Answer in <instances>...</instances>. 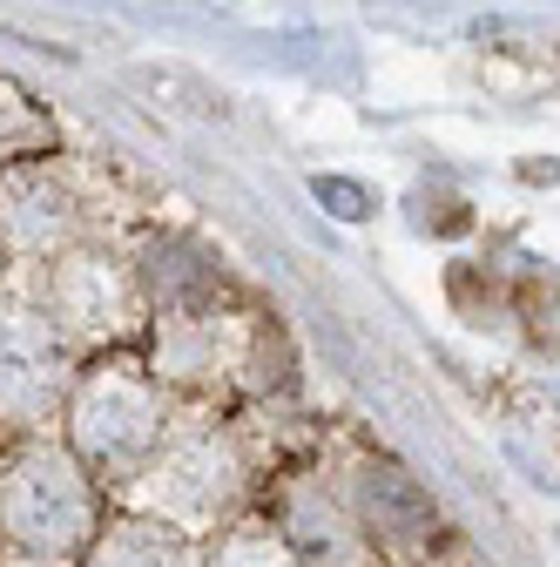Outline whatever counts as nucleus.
<instances>
[{
    "label": "nucleus",
    "instance_id": "1",
    "mask_svg": "<svg viewBox=\"0 0 560 567\" xmlns=\"http://www.w3.org/2000/svg\"><path fill=\"white\" fill-rule=\"evenodd\" d=\"M0 527L14 534V547H28L41 560L82 554V540L95 527V501H89L82 466L68 453H54V446L21 453L8 473H0Z\"/></svg>",
    "mask_w": 560,
    "mask_h": 567
},
{
    "label": "nucleus",
    "instance_id": "2",
    "mask_svg": "<svg viewBox=\"0 0 560 567\" xmlns=\"http://www.w3.org/2000/svg\"><path fill=\"white\" fill-rule=\"evenodd\" d=\"M75 446L102 473H135L163 446V399L135 372H95L75 392Z\"/></svg>",
    "mask_w": 560,
    "mask_h": 567
},
{
    "label": "nucleus",
    "instance_id": "3",
    "mask_svg": "<svg viewBox=\"0 0 560 567\" xmlns=\"http://www.w3.org/2000/svg\"><path fill=\"white\" fill-rule=\"evenodd\" d=\"M61 338L34 311H0V412H41L54 399Z\"/></svg>",
    "mask_w": 560,
    "mask_h": 567
},
{
    "label": "nucleus",
    "instance_id": "4",
    "mask_svg": "<svg viewBox=\"0 0 560 567\" xmlns=\"http://www.w3.org/2000/svg\"><path fill=\"white\" fill-rule=\"evenodd\" d=\"M359 514H365V527H372L378 540H392V547H426V540L439 534L433 493L418 486L405 466H392V460L359 466Z\"/></svg>",
    "mask_w": 560,
    "mask_h": 567
},
{
    "label": "nucleus",
    "instance_id": "5",
    "mask_svg": "<svg viewBox=\"0 0 560 567\" xmlns=\"http://www.w3.org/2000/svg\"><path fill=\"white\" fill-rule=\"evenodd\" d=\"M230 486H237V466H230V453H224L217 440L176 446V453L163 460V473H156V493H163L176 514H217V507L230 501Z\"/></svg>",
    "mask_w": 560,
    "mask_h": 567
},
{
    "label": "nucleus",
    "instance_id": "6",
    "mask_svg": "<svg viewBox=\"0 0 560 567\" xmlns=\"http://www.w3.org/2000/svg\"><path fill=\"white\" fill-rule=\"evenodd\" d=\"M89 567H189V547H183V534H169L156 520H122L102 534Z\"/></svg>",
    "mask_w": 560,
    "mask_h": 567
},
{
    "label": "nucleus",
    "instance_id": "7",
    "mask_svg": "<svg viewBox=\"0 0 560 567\" xmlns=\"http://www.w3.org/2000/svg\"><path fill=\"white\" fill-rule=\"evenodd\" d=\"M8 230L28 244V250H48L61 230H68V196L48 183V176H28L8 189Z\"/></svg>",
    "mask_w": 560,
    "mask_h": 567
},
{
    "label": "nucleus",
    "instance_id": "8",
    "mask_svg": "<svg viewBox=\"0 0 560 567\" xmlns=\"http://www.w3.org/2000/svg\"><path fill=\"white\" fill-rule=\"evenodd\" d=\"M217 567H291V554H284V540H270L263 527H243V534L224 540Z\"/></svg>",
    "mask_w": 560,
    "mask_h": 567
},
{
    "label": "nucleus",
    "instance_id": "9",
    "mask_svg": "<svg viewBox=\"0 0 560 567\" xmlns=\"http://www.w3.org/2000/svg\"><path fill=\"white\" fill-rule=\"evenodd\" d=\"M318 203H331V217H344V224L372 217V196L359 183H344V176H318Z\"/></svg>",
    "mask_w": 560,
    "mask_h": 567
},
{
    "label": "nucleus",
    "instance_id": "10",
    "mask_svg": "<svg viewBox=\"0 0 560 567\" xmlns=\"http://www.w3.org/2000/svg\"><path fill=\"white\" fill-rule=\"evenodd\" d=\"M418 224H426V230H446V237H459L473 217H466V203H459V196H439V203L426 196V203H418Z\"/></svg>",
    "mask_w": 560,
    "mask_h": 567
}]
</instances>
